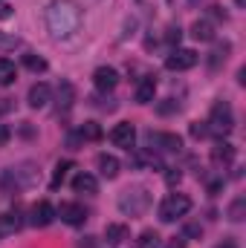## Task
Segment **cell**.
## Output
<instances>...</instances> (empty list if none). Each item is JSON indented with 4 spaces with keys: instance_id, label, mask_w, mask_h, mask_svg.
<instances>
[{
    "instance_id": "cell-1",
    "label": "cell",
    "mask_w": 246,
    "mask_h": 248,
    "mask_svg": "<svg viewBox=\"0 0 246 248\" xmlns=\"http://www.w3.org/2000/svg\"><path fill=\"white\" fill-rule=\"evenodd\" d=\"M44 20H47V29L55 41H67L81 29L84 12L75 0H53L44 12Z\"/></svg>"
},
{
    "instance_id": "cell-2",
    "label": "cell",
    "mask_w": 246,
    "mask_h": 248,
    "mask_svg": "<svg viewBox=\"0 0 246 248\" xmlns=\"http://www.w3.org/2000/svg\"><path fill=\"white\" fill-rule=\"evenodd\" d=\"M151 208V190L145 185H130L119 193V211L124 217H142Z\"/></svg>"
},
{
    "instance_id": "cell-3",
    "label": "cell",
    "mask_w": 246,
    "mask_h": 248,
    "mask_svg": "<svg viewBox=\"0 0 246 248\" xmlns=\"http://www.w3.org/2000/svg\"><path fill=\"white\" fill-rule=\"evenodd\" d=\"M235 127V110L229 101H217L209 113V122H206V130L211 136H229Z\"/></svg>"
},
{
    "instance_id": "cell-4",
    "label": "cell",
    "mask_w": 246,
    "mask_h": 248,
    "mask_svg": "<svg viewBox=\"0 0 246 248\" xmlns=\"http://www.w3.org/2000/svg\"><path fill=\"white\" fill-rule=\"evenodd\" d=\"M191 211V196L188 193H168L159 202V219L162 222H177Z\"/></svg>"
},
{
    "instance_id": "cell-5",
    "label": "cell",
    "mask_w": 246,
    "mask_h": 248,
    "mask_svg": "<svg viewBox=\"0 0 246 248\" xmlns=\"http://www.w3.org/2000/svg\"><path fill=\"white\" fill-rule=\"evenodd\" d=\"M6 182H12L18 190L20 187H35L38 185V168L32 162H23V165H18V168H12V170L3 173V185Z\"/></svg>"
},
{
    "instance_id": "cell-6",
    "label": "cell",
    "mask_w": 246,
    "mask_h": 248,
    "mask_svg": "<svg viewBox=\"0 0 246 248\" xmlns=\"http://www.w3.org/2000/svg\"><path fill=\"white\" fill-rule=\"evenodd\" d=\"M197 61H200V55H197L194 49L177 46V49H171V55L165 58V69H171V72H185V69L197 66Z\"/></svg>"
},
{
    "instance_id": "cell-7",
    "label": "cell",
    "mask_w": 246,
    "mask_h": 248,
    "mask_svg": "<svg viewBox=\"0 0 246 248\" xmlns=\"http://www.w3.org/2000/svg\"><path fill=\"white\" fill-rule=\"evenodd\" d=\"M148 144L157 153H180L183 150V139L177 133H148Z\"/></svg>"
},
{
    "instance_id": "cell-8",
    "label": "cell",
    "mask_w": 246,
    "mask_h": 248,
    "mask_svg": "<svg viewBox=\"0 0 246 248\" xmlns=\"http://www.w3.org/2000/svg\"><path fill=\"white\" fill-rule=\"evenodd\" d=\"M55 217H61L67 225H84L87 222V211L78 202H61V208H55Z\"/></svg>"
},
{
    "instance_id": "cell-9",
    "label": "cell",
    "mask_w": 246,
    "mask_h": 248,
    "mask_svg": "<svg viewBox=\"0 0 246 248\" xmlns=\"http://www.w3.org/2000/svg\"><path fill=\"white\" fill-rule=\"evenodd\" d=\"M93 84H96V90H102V93H113V90L119 87V72H116L113 66H99V69L93 72Z\"/></svg>"
},
{
    "instance_id": "cell-10",
    "label": "cell",
    "mask_w": 246,
    "mask_h": 248,
    "mask_svg": "<svg viewBox=\"0 0 246 248\" xmlns=\"http://www.w3.org/2000/svg\"><path fill=\"white\" fill-rule=\"evenodd\" d=\"M110 141H113L116 147H124V150H130V147H133V141H136V127H133L130 122L116 124V127L110 130Z\"/></svg>"
},
{
    "instance_id": "cell-11",
    "label": "cell",
    "mask_w": 246,
    "mask_h": 248,
    "mask_svg": "<svg viewBox=\"0 0 246 248\" xmlns=\"http://www.w3.org/2000/svg\"><path fill=\"white\" fill-rule=\"evenodd\" d=\"M26 101H29V107H32V110H41V107H47V104L53 101V90H50V84H44V81L32 84V87H29V95H26Z\"/></svg>"
},
{
    "instance_id": "cell-12",
    "label": "cell",
    "mask_w": 246,
    "mask_h": 248,
    "mask_svg": "<svg viewBox=\"0 0 246 248\" xmlns=\"http://www.w3.org/2000/svg\"><path fill=\"white\" fill-rule=\"evenodd\" d=\"M29 214H32V225H35V228H47V225L55 219V208H53V202H47V199L35 202Z\"/></svg>"
},
{
    "instance_id": "cell-13",
    "label": "cell",
    "mask_w": 246,
    "mask_h": 248,
    "mask_svg": "<svg viewBox=\"0 0 246 248\" xmlns=\"http://www.w3.org/2000/svg\"><path fill=\"white\" fill-rule=\"evenodd\" d=\"M72 190L75 193H87V196H93V193H99V179L93 176V173H78L75 179H72Z\"/></svg>"
},
{
    "instance_id": "cell-14",
    "label": "cell",
    "mask_w": 246,
    "mask_h": 248,
    "mask_svg": "<svg viewBox=\"0 0 246 248\" xmlns=\"http://www.w3.org/2000/svg\"><path fill=\"white\" fill-rule=\"evenodd\" d=\"M154 93H157V78H154V75H145V78L136 84V101H139V104H151V101H154Z\"/></svg>"
},
{
    "instance_id": "cell-15",
    "label": "cell",
    "mask_w": 246,
    "mask_h": 248,
    "mask_svg": "<svg viewBox=\"0 0 246 248\" xmlns=\"http://www.w3.org/2000/svg\"><path fill=\"white\" fill-rule=\"evenodd\" d=\"M119 168H122V165H119L116 156H110V153H102V156H99V173H102L105 179H116V176H119Z\"/></svg>"
},
{
    "instance_id": "cell-16",
    "label": "cell",
    "mask_w": 246,
    "mask_h": 248,
    "mask_svg": "<svg viewBox=\"0 0 246 248\" xmlns=\"http://www.w3.org/2000/svg\"><path fill=\"white\" fill-rule=\"evenodd\" d=\"M211 159H214L217 165H229V162H235V144H229V141H217L214 150H211Z\"/></svg>"
},
{
    "instance_id": "cell-17",
    "label": "cell",
    "mask_w": 246,
    "mask_h": 248,
    "mask_svg": "<svg viewBox=\"0 0 246 248\" xmlns=\"http://www.w3.org/2000/svg\"><path fill=\"white\" fill-rule=\"evenodd\" d=\"M229 52H232V44H229V41L214 44V49H211V55H209V66H211V69H220V63H226Z\"/></svg>"
},
{
    "instance_id": "cell-18",
    "label": "cell",
    "mask_w": 246,
    "mask_h": 248,
    "mask_svg": "<svg viewBox=\"0 0 246 248\" xmlns=\"http://www.w3.org/2000/svg\"><path fill=\"white\" fill-rule=\"evenodd\" d=\"M20 225H23L20 214H0V240L15 234V231H20Z\"/></svg>"
},
{
    "instance_id": "cell-19",
    "label": "cell",
    "mask_w": 246,
    "mask_h": 248,
    "mask_svg": "<svg viewBox=\"0 0 246 248\" xmlns=\"http://www.w3.org/2000/svg\"><path fill=\"white\" fill-rule=\"evenodd\" d=\"M72 101H75V87H72V81H61V87H58V110L67 113V110L72 107Z\"/></svg>"
},
{
    "instance_id": "cell-20",
    "label": "cell",
    "mask_w": 246,
    "mask_h": 248,
    "mask_svg": "<svg viewBox=\"0 0 246 248\" xmlns=\"http://www.w3.org/2000/svg\"><path fill=\"white\" fill-rule=\"evenodd\" d=\"M127 237H130V231H127V225H122V222H110V225L105 228V240H107V243H113V246L124 243Z\"/></svg>"
},
{
    "instance_id": "cell-21",
    "label": "cell",
    "mask_w": 246,
    "mask_h": 248,
    "mask_svg": "<svg viewBox=\"0 0 246 248\" xmlns=\"http://www.w3.org/2000/svg\"><path fill=\"white\" fill-rule=\"evenodd\" d=\"M191 38L194 41H214V26L209 23V20H194V26H191Z\"/></svg>"
},
{
    "instance_id": "cell-22",
    "label": "cell",
    "mask_w": 246,
    "mask_h": 248,
    "mask_svg": "<svg viewBox=\"0 0 246 248\" xmlns=\"http://www.w3.org/2000/svg\"><path fill=\"white\" fill-rule=\"evenodd\" d=\"M18 81V66L9 58H0V87H9Z\"/></svg>"
},
{
    "instance_id": "cell-23",
    "label": "cell",
    "mask_w": 246,
    "mask_h": 248,
    "mask_svg": "<svg viewBox=\"0 0 246 248\" xmlns=\"http://www.w3.org/2000/svg\"><path fill=\"white\" fill-rule=\"evenodd\" d=\"M72 168H75V165H72L70 159H64V162H58V165H55V170H53V182H50V187L55 190V187L61 185L64 179H67V173H70Z\"/></svg>"
},
{
    "instance_id": "cell-24",
    "label": "cell",
    "mask_w": 246,
    "mask_h": 248,
    "mask_svg": "<svg viewBox=\"0 0 246 248\" xmlns=\"http://www.w3.org/2000/svg\"><path fill=\"white\" fill-rule=\"evenodd\" d=\"M226 217H229L232 222H244V217H246V196H238V199L229 205Z\"/></svg>"
},
{
    "instance_id": "cell-25",
    "label": "cell",
    "mask_w": 246,
    "mask_h": 248,
    "mask_svg": "<svg viewBox=\"0 0 246 248\" xmlns=\"http://www.w3.org/2000/svg\"><path fill=\"white\" fill-rule=\"evenodd\" d=\"M133 248H159V234L157 231H142L133 240Z\"/></svg>"
},
{
    "instance_id": "cell-26",
    "label": "cell",
    "mask_w": 246,
    "mask_h": 248,
    "mask_svg": "<svg viewBox=\"0 0 246 248\" xmlns=\"http://www.w3.org/2000/svg\"><path fill=\"white\" fill-rule=\"evenodd\" d=\"M23 66H26L29 72H47L50 63L44 61L41 55H35V52H26V55H23Z\"/></svg>"
},
{
    "instance_id": "cell-27",
    "label": "cell",
    "mask_w": 246,
    "mask_h": 248,
    "mask_svg": "<svg viewBox=\"0 0 246 248\" xmlns=\"http://www.w3.org/2000/svg\"><path fill=\"white\" fill-rule=\"evenodd\" d=\"M78 136L87 139V141H99V139H102V127H99L96 122H84L81 130H78Z\"/></svg>"
},
{
    "instance_id": "cell-28",
    "label": "cell",
    "mask_w": 246,
    "mask_h": 248,
    "mask_svg": "<svg viewBox=\"0 0 246 248\" xmlns=\"http://www.w3.org/2000/svg\"><path fill=\"white\" fill-rule=\"evenodd\" d=\"M191 136H194V139H206V136H209L206 122H194V124H191Z\"/></svg>"
},
{
    "instance_id": "cell-29",
    "label": "cell",
    "mask_w": 246,
    "mask_h": 248,
    "mask_svg": "<svg viewBox=\"0 0 246 248\" xmlns=\"http://www.w3.org/2000/svg\"><path fill=\"white\" fill-rule=\"evenodd\" d=\"M180 35H183V29H180V26H168V35H165V38H168L171 44H180Z\"/></svg>"
},
{
    "instance_id": "cell-30",
    "label": "cell",
    "mask_w": 246,
    "mask_h": 248,
    "mask_svg": "<svg viewBox=\"0 0 246 248\" xmlns=\"http://www.w3.org/2000/svg\"><path fill=\"white\" fill-rule=\"evenodd\" d=\"M165 182H171V185H174V182H180V170L174 173V168H168V173H165Z\"/></svg>"
},
{
    "instance_id": "cell-31",
    "label": "cell",
    "mask_w": 246,
    "mask_h": 248,
    "mask_svg": "<svg viewBox=\"0 0 246 248\" xmlns=\"http://www.w3.org/2000/svg\"><path fill=\"white\" fill-rule=\"evenodd\" d=\"M214 248H238V240H235V237H226L220 246H214Z\"/></svg>"
},
{
    "instance_id": "cell-32",
    "label": "cell",
    "mask_w": 246,
    "mask_h": 248,
    "mask_svg": "<svg viewBox=\"0 0 246 248\" xmlns=\"http://www.w3.org/2000/svg\"><path fill=\"white\" fill-rule=\"evenodd\" d=\"M165 248H185V240H183V237H174V240H171Z\"/></svg>"
},
{
    "instance_id": "cell-33",
    "label": "cell",
    "mask_w": 246,
    "mask_h": 248,
    "mask_svg": "<svg viewBox=\"0 0 246 248\" xmlns=\"http://www.w3.org/2000/svg\"><path fill=\"white\" fill-rule=\"evenodd\" d=\"M12 15V6H0V17H9Z\"/></svg>"
},
{
    "instance_id": "cell-34",
    "label": "cell",
    "mask_w": 246,
    "mask_h": 248,
    "mask_svg": "<svg viewBox=\"0 0 246 248\" xmlns=\"http://www.w3.org/2000/svg\"><path fill=\"white\" fill-rule=\"evenodd\" d=\"M6 139H9V130H6V127H0V141H6Z\"/></svg>"
},
{
    "instance_id": "cell-35",
    "label": "cell",
    "mask_w": 246,
    "mask_h": 248,
    "mask_svg": "<svg viewBox=\"0 0 246 248\" xmlns=\"http://www.w3.org/2000/svg\"><path fill=\"white\" fill-rule=\"evenodd\" d=\"M188 3H191V6H197V3H203V0H188Z\"/></svg>"
}]
</instances>
